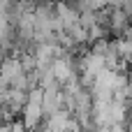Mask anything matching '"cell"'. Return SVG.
I'll use <instances>...</instances> for the list:
<instances>
[{
    "mask_svg": "<svg viewBox=\"0 0 132 132\" xmlns=\"http://www.w3.org/2000/svg\"><path fill=\"white\" fill-rule=\"evenodd\" d=\"M51 72H53V79H56L58 86L67 84L70 79L77 77V67H74V63H72V58H70L67 53H65V56H58V58L51 63Z\"/></svg>",
    "mask_w": 132,
    "mask_h": 132,
    "instance_id": "obj_1",
    "label": "cell"
},
{
    "mask_svg": "<svg viewBox=\"0 0 132 132\" xmlns=\"http://www.w3.org/2000/svg\"><path fill=\"white\" fill-rule=\"evenodd\" d=\"M125 118H128V104L114 102V100H111V107H109V121H111V125L125 123Z\"/></svg>",
    "mask_w": 132,
    "mask_h": 132,
    "instance_id": "obj_4",
    "label": "cell"
},
{
    "mask_svg": "<svg viewBox=\"0 0 132 132\" xmlns=\"http://www.w3.org/2000/svg\"><path fill=\"white\" fill-rule=\"evenodd\" d=\"M44 132H51V130H46V128H44Z\"/></svg>",
    "mask_w": 132,
    "mask_h": 132,
    "instance_id": "obj_9",
    "label": "cell"
},
{
    "mask_svg": "<svg viewBox=\"0 0 132 132\" xmlns=\"http://www.w3.org/2000/svg\"><path fill=\"white\" fill-rule=\"evenodd\" d=\"M74 123V118H72V111L70 109H58L56 114H51V116H46V130L51 132H70V125Z\"/></svg>",
    "mask_w": 132,
    "mask_h": 132,
    "instance_id": "obj_3",
    "label": "cell"
},
{
    "mask_svg": "<svg viewBox=\"0 0 132 132\" xmlns=\"http://www.w3.org/2000/svg\"><path fill=\"white\" fill-rule=\"evenodd\" d=\"M107 132H128V125L125 123H116V125H109Z\"/></svg>",
    "mask_w": 132,
    "mask_h": 132,
    "instance_id": "obj_5",
    "label": "cell"
},
{
    "mask_svg": "<svg viewBox=\"0 0 132 132\" xmlns=\"http://www.w3.org/2000/svg\"><path fill=\"white\" fill-rule=\"evenodd\" d=\"M128 86H130V90H132V72H130V77H128Z\"/></svg>",
    "mask_w": 132,
    "mask_h": 132,
    "instance_id": "obj_7",
    "label": "cell"
},
{
    "mask_svg": "<svg viewBox=\"0 0 132 132\" xmlns=\"http://www.w3.org/2000/svg\"><path fill=\"white\" fill-rule=\"evenodd\" d=\"M95 132H107V130H95Z\"/></svg>",
    "mask_w": 132,
    "mask_h": 132,
    "instance_id": "obj_8",
    "label": "cell"
},
{
    "mask_svg": "<svg viewBox=\"0 0 132 132\" xmlns=\"http://www.w3.org/2000/svg\"><path fill=\"white\" fill-rule=\"evenodd\" d=\"M26 72H23V67H21V60L16 58V56H7V58H2V63H0V84L2 86H12L19 77H23Z\"/></svg>",
    "mask_w": 132,
    "mask_h": 132,
    "instance_id": "obj_2",
    "label": "cell"
},
{
    "mask_svg": "<svg viewBox=\"0 0 132 132\" xmlns=\"http://www.w3.org/2000/svg\"><path fill=\"white\" fill-rule=\"evenodd\" d=\"M121 9L125 12L128 19H132V2H121Z\"/></svg>",
    "mask_w": 132,
    "mask_h": 132,
    "instance_id": "obj_6",
    "label": "cell"
}]
</instances>
